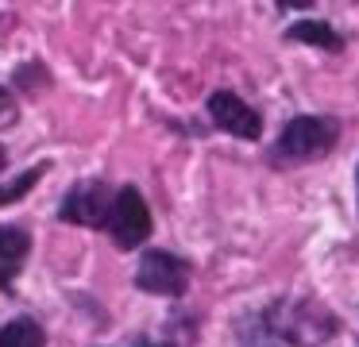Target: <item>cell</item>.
<instances>
[{
	"instance_id": "6da1fadb",
	"label": "cell",
	"mask_w": 359,
	"mask_h": 347,
	"mask_svg": "<svg viewBox=\"0 0 359 347\" xmlns=\"http://www.w3.org/2000/svg\"><path fill=\"white\" fill-rule=\"evenodd\" d=\"M266 316H271L274 336H282L286 343H294V347H320V343H328V339L336 336V328H340L336 316L313 297L274 301V305L266 308Z\"/></svg>"
},
{
	"instance_id": "7a4b0ae2",
	"label": "cell",
	"mask_w": 359,
	"mask_h": 347,
	"mask_svg": "<svg viewBox=\"0 0 359 347\" xmlns=\"http://www.w3.org/2000/svg\"><path fill=\"white\" fill-rule=\"evenodd\" d=\"M340 143V120L336 116H294L282 128L274 162H317Z\"/></svg>"
},
{
	"instance_id": "3957f363",
	"label": "cell",
	"mask_w": 359,
	"mask_h": 347,
	"mask_svg": "<svg viewBox=\"0 0 359 347\" xmlns=\"http://www.w3.org/2000/svg\"><path fill=\"white\" fill-rule=\"evenodd\" d=\"M151 224L155 220H151V208H147V200H143V193L135 189V185L116 189L112 208H109V216H104V231L112 236V243H116L120 251H135V247L147 243Z\"/></svg>"
},
{
	"instance_id": "277c9868",
	"label": "cell",
	"mask_w": 359,
	"mask_h": 347,
	"mask_svg": "<svg viewBox=\"0 0 359 347\" xmlns=\"http://www.w3.org/2000/svg\"><path fill=\"white\" fill-rule=\"evenodd\" d=\"M112 197H116V189H112L104 177H86V182H78L62 197L58 220L81 224V228H104V216H109V208H112Z\"/></svg>"
},
{
	"instance_id": "5b68a950",
	"label": "cell",
	"mask_w": 359,
	"mask_h": 347,
	"mask_svg": "<svg viewBox=\"0 0 359 347\" xmlns=\"http://www.w3.org/2000/svg\"><path fill=\"white\" fill-rule=\"evenodd\" d=\"M135 285L155 297H182L189 285V262L170 251H143L140 266H135Z\"/></svg>"
},
{
	"instance_id": "8992f818",
	"label": "cell",
	"mask_w": 359,
	"mask_h": 347,
	"mask_svg": "<svg viewBox=\"0 0 359 347\" xmlns=\"http://www.w3.org/2000/svg\"><path fill=\"white\" fill-rule=\"evenodd\" d=\"M205 112H209V120L217 123L220 131H228V135H236V139L255 143V139L263 135V116H259L248 100H240L236 93H228V89L212 93V97L205 100Z\"/></svg>"
},
{
	"instance_id": "52a82bcc",
	"label": "cell",
	"mask_w": 359,
	"mask_h": 347,
	"mask_svg": "<svg viewBox=\"0 0 359 347\" xmlns=\"http://www.w3.org/2000/svg\"><path fill=\"white\" fill-rule=\"evenodd\" d=\"M27 254H32V236L20 224H0V290H8L20 278Z\"/></svg>"
},
{
	"instance_id": "ba28073f",
	"label": "cell",
	"mask_w": 359,
	"mask_h": 347,
	"mask_svg": "<svg viewBox=\"0 0 359 347\" xmlns=\"http://www.w3.org/2000/svg\"><path fill=\"white\" fill-rule=\"evenodd\" d=\"M286 39H290V43H309V46L328 50V54H340L344 50V35L328 20H294L286 27Z\"/></svg>"
},
{
	"instance_id": "9c48e42d",
	"label": "cell",
	"mask_w": 359,
	"mask_h": 347,
	"mask_svg": "<svg viewBox=\"0 0 359 347\" xmlns=\"http://www.w3.org/2000/svg\"><path fill=\"white\" fill-rule=\"evenodd\" d=\"M0 347H47V332L32 316H16L0 328Z\"/></svg>"
},
{
	"instance_id": "30bf717a",
	"label": "cell",
	"mask_w": 359,
	"mask_h": 347,
	"mask_svg": "<svg viewBox=\"0 0 359 347\" xmlns=\"http://www.w3.org/2000/svg\"><path fill=\"white\" fill-rule=\"evenodd\" d=\"M47 170H50V162H35L32 170L16 174L12 182H0V205H16V200H24L27 193L43 182V174H47Z\"/></svg>"
},
{
	"instance_id": "8fae6325",
	"label": "cell",
	"mask_w": 359,
	"mask_h": 347,
	"mask_svg": "<svg viewBox=\"0 0 359 347\" xmlns=\"http://www.w3.org/2000/svg\"><path fill=\"white\" fill-rule=\"evenodd\" d=\"M12 112H16V104H12V93L0 85V120H8Z\"/></svg>"
},
{
	"instance_id": "7c38bea8",
	"label": "cell",
	"mask_w": 359,
	"mask_h": 347,
	"mask_svg": "<svg viewBox=\"0 0 359 347\" xmlns=\"http://www.w3.org/2000/svg\"><path fill=\"white\" fill-rule=\"evenodd\" d=\"M4 162H8V151H4V147H0V170H4Z\"/></svg>"
},
{
	"instance_id": "4fadbf2b",
	"label": "cell",
	"mask_w": 359,
	"mask_h": 347,
	"mask_svg": "<svg viewBox=\"0 0 359 347\" xmlns=\"http://www.w3.org/2000/svg\"><path fill=\"white\" fill-rule=\"evenodd\" d=\"M355 189H359V170H355Z\"/></svg>"
}]
</instances>
